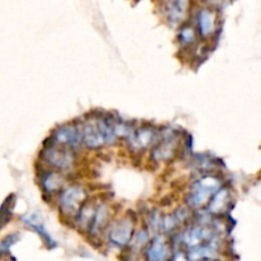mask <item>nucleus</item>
<instances>
[{
  "instance_id": "f257e3e1",
  "label": "nucleus",
  "mask_w": 261,
  "mask_h": 261,
  "mask_svg": "<svg viewBox=\"0 0 261 261\" xmlns=\"http://www.w3.org/2000/svg\"><path fill=\"white\" fill-rule=\"evenodd\" d=\"M222 189V181L214 175H204L191 185L186 203L191 209H200L208 205L214 194Z\"/></svg>"
},
{
  "instance_id": "f03ea898",
  "label": "nucleus",
  "mask_w": 261,
  "mask_h": 261,
  "mask_svg": "<svg viewBox=\"0 0 261 261\" xmlns=\"http://www.w3.org/2000/svg\"><path fill=\"white\" fill-rule=\"evenodd\" d=\"M88 199L86 189L81 185H69L59 193V209L66 217H74Z\"/></svg>"
},
{
  "instance_id": "7ed1b4c3",
  "label": "nucleus",
  "mask_w": 261,
  "mask_h": 261,
  "mask_svg": "<svg viewBox=\"0 0 261 261\" xmlns=\"http://www.w3.org/2000/svg\"><path fill=\"white\" fill-rule=\"evenodd\" d=\"M41 157L45 161L46 165L51 167V170L64 172L71 170L75 165V152L69 150L66 148L58 147V145L46 143L45 148L41 152Z\"/></svg>"
},
{
  "instance_id": "20e7f679",
  "label": "nucleus",
  "mask_w": 261,
  "mask_h": 261,
  "mask_svg": "<svg viewBox=\"0 0 261 261\" xmlns=\"http://www.w3.org/2000/svg\"><path fill=\"white\" fill-rule=\"evenodd\" d=\"M48 142H50L48 144L58 145V147L76 152L82 145L81 125L74 124V122L61 125L55 132H53L51 137L48 138Z\"/></svg>"
},
{
  "instance_id": "39448f33",
  "label": "nucleus",
  "mask_w": 261,
  "mask_h": 261,
  "mask_svg": "<svg viewBox=\"0 0 261 261\" xmlns=\"http://www.w3.org/2000/svg\"><path fill=\"white\" fill-rule=\"evenodd\" d=\"M135 221L132 216H125L112 222L107 228V239L114 246L125 247L130 244L134 236Z\"/></svg>"
},
{
  "instance_id": "423d86ee",
  "label": "nucleus",
  "mask_w": 261,
  "mask_h": 261,
  "mask_svg": "<svg viewBox=\"0 0 261 261\" xmlns=\"http://www.w3.org/2000/svg\"><path fill=\"white\" fill-rule=\"evenodd\" d=\"M158 135L160 133H157L154 127H152L150 125H144L133 132V134L127 138V143L132 149L139 152V150L148 149L150 145H155Z\"/></svg>"
},
{
  "instance_id": "0eeeda50",
  "label": "nucleus",
  "mask_w": 261,
  "mask_h": 261,
  "mask_svg": "<svg viewBox=\"0 0 261 261\" xmlns=\"http://www.w3.org/2000/svg\"><path fill=\"white\" fill-rule=\"evenodd\" d=\"M217 23H218V14L214 9L211 8H201L196 14V24H198L199 35L206 38L214 35L217 31Z\"/></svg>"
},
{
  "instance_id": "6e6552de",
  "label": "nucleus",
  "mask_w": 261,
  "mask_h": 261,
  "mask_svg": "<svg viewBox=\"0 0 261 261\" xmlns=\"http://www.w3.org/2000/svg\"><path fill=\"white\" fill-rule=\"evenodd\" d=\"M40 185L47 195H54V194L60 193L64 189L65 176L63 175V172L48 168L40 173Z\"/></svg>"
},
{
  "instance_id": "1a4fd4ad",
  "label": "nucleus",
  "mask_w": 261,
  "mask_h": 261,
  "mask_svg": "<svg viewBox=\"0 0 261 261\" xmlns=\"http://www.w3.org/2000/svg\"><path fill=\"white\" fill-rule=\"evenodd\" d=\"M147 261H168L171 259V247L163 236H155L145 249Z\"/></svg>"
},
{
  "instance_id": "9d476101",
  "label": "nucleus",
  "mask_w": 261,
  "mask_h": 261,
  "mask_svg": "<svg viewBox=\"0 0 261 261\" xmlns=\"http://www.w3.org/2000/svg\"><path fill=\"white\" fill-rule=\"evenodd\" d=\"M81 133L82 144L86 145L87 148L97 149V148H101L106 144L101 132H99L98 127H97L94 119L86 121L84 124H81Z\"/></svg>"
},
{
  "instance_id": "9b49d317",
  "label": "nucleus",
  "mask_w": 261,
  "mask_h": 261,
  "mask_svg": "<svg viewBox=\"0 0 261 261\" xmlns=\"http://www.w3.org/2000/svg\"><path fill=\"white\" fill-rule=\"evenodd\" d=\"M188 2H171L165 4L166 19L171 23V25L182 24L185 22L189 13Z\"/></svg>"
},
{
  "instance_id": "f8f14e48",
  "label": "nucleus",
  "mask_w": 261,
  "mask_h": 261,
  "mask_svg": "<svg viewBox=\"0 0 261 261\" xmlns=\"http://www.w3.org/2000/svg\"><path fill=\"white\" fill-rule=\"evenodd\" d=\"M229 201H231V193L228 189L222 188L213 195V198L209 200L206 209H208L209 216H222L224 212L228 209Z\"/></svg>"
},
{
  "instance_id": "ddd939ff",
  "label": "nucleus",
  "mask_w": 261,
  "mask_h": 261,
  "mask_svg": "<svg viewBox=\"0 0 261 261\" xmlns=\"http://www.w3.org/2000/svg\"><path fill=\"white\" fill-rule=\"evenodd\" d=\"M22 222L24 223L25 227L33 229L35 232H37L40 234V237L42 239V241L45 242L47 247H55V241L51 239V236L48 234V232L46 231L45 224H43L42 218H41L40 214L37 213H31L25 214V216L22 217Z\"/></svg>"
},
{
  "instance_id": "4468645a",
  "label": "nucleus",
  "mask_w": 261,
  "mask_h": 261,
  "mask_svg": "<svg viewBox=\"0 0 261 261\" xmlns=\"http://www.w3.org/2000/svg\"><path fill=\"white\" fill-rule=\"evenodd\" d=\"M97 206H98V204L96 203V200H93V199L88 200L87 199V201L82 205V208L79 209L75 216V222L79 228L84 229V231H89L94 214H96Z\"/></svg>"
},
{
  "instance_id": "2eb2a0df",
  "label": "nucleus",
  "mask_w": 261,
  "mask_h": 261,
  "mask_svg": "<svg viewBox=\"0 0 261 261\" xmlns=\"http://www.w3.org/2000/svg\"><path fill=\"white\" fill-rule=\"evenodd\" d=\"M110 208L106 204H98L97 206L96 214H94V218L92 221L91 228H89V233L94 234V236H98L101 234L105 229L109 228L110 226Z\"/></svg>"
},
{
  "instance_id": "dca6fc26",
  "label": "nucleus",
  "mask_w": 261,
  "mask_h": 261,
  "mask_svg": "<svg viewBox=\"0 0 261 261\" xmlns=\"http://www.w3.org/2000/svg\"><path fill=\"white\" fill-rule=\"evenodd\" d=\"M196 38H198V35H196V30L190 24H182L181 25L180 31H178V40H180L181 45L186 46H193L195 45Z\"/></svg>"
},
{
  "instance_id": "f3484780",
  "label": "nucleus",
  "mask_w": 261,
  "mask_h": 261,
  "mask_svg": "<svg viewBox=\"0 0 261 261\" xmlns=\"http://www.w3.org/2000/svg\"><path fill=\"white\" fill-rule=\"evenodd\" d=\"M13 206H14V195L7 198V200L4 201V204L0 208V228L9 222L10 217L13 214Z\"/></svg>"
},
{
  "instance_id": "a211bd4d",
  "label": "nucleus",
  "mask_w": 261,
  "mask_h": 261,
  "mask_svg": "<svg viewBox=\"0 0 261 261\" xmlns=\"http://www.w3.org/2000/svg\"><path fill=\"white\" fill-rule=\"evenodd\" d=\"M18 240H19L18 233H12L9 234V236L5 237L4 240H2V241H0V256H3V255L8 251V249H9L12 245H14Z\"/></svg>"
}]
</instances>
